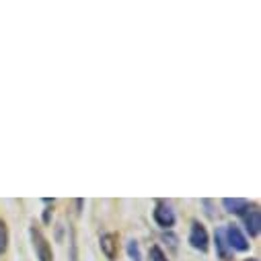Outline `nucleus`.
Instances as JSON below:
<instances>
[{
	"label": "nucleus",
	"mask_w": 261,
	"mask_h": 261,
	"mask_svg": "<svg viewBox=\"0 0 261 261\" xmlns=\"http://www.w3.org/2000/svg\"><path fill=\"white\" fill-rule=\"evenodd\" d=\"M222 232H224V241H226L228 249H234V251H241V253L249 251L251 243L247 241V237L241 232V228L237 224H228L226 228H222Z\"/></svg>",
	"instance_id": "obj_1"
},
{
	"label": "nucleus",
	"mask_w": 261,
	"mask_h": 261,
	"mask_svg": "<svg viewBox=\"0 0 261 261\" xmlns=\"http://www.w3.org/2000/svg\"><path fill=\"white\" fill-rule=\"evenodd\" d=\"M31 241H33V249H35V255L39 261H54V253H51V247L47 243V239L41 234V230L37 228H31Z\"/></svg>",
	"instance_id": "obj_2"
},
{
	"label": "nucleus",
	"mask_w": 261,
	"mask_h": 261,
	"mask_svg": "<svg viewBox=\"0 0 261 261\" xmlns=\"http://www.w3.org/2000/svg\"><path fill=\"white\" fill-rule=\"evenodd\" d=\"M189 243H191V247L193 249H198V251H208V243H210V239H208V230L200 224V222H193L191 224V230H189Z\"/></svg>",
	"instance_id": "obj_3"
},
{
	"label": "nucleus",
	"mask_w": 261,
	"mask_h": 261,
	"mask_svg": "<svg viewBox=\"0 0 261 261\" xmlns=\"http://www.w3.org/2000/svg\"><path fill=\"white\" fill-rule=\"evenodd\" d=\"M152 218H154V222L161 228H171L175 224V212H173V208L169 204H163V202L156 204V208L152 212Z\"/></svg>",
	"instance_id": "obj_4"
},
{
	"label": "nucleus",
	"mask_w": 261,
	"mask_h": 261,
	"mask_svg": "<svg viewBox=\"0 0 261 261\" xmlns=\"http://www.w3.org/2000/svg\"><path fill=\"white\" fill-rule=\"evenodd\" d=\"M245 224H247V230L249 234L257 237L261 232V212L257 208H251L247 214H245Z\"/></svg>",
	"instance_id": "obj_5"
},
{
	"label": "nucleus",
	"mask_w": 261,
	"mask_h": 261,
	"mask_svg": "<svg viewBox=\"0 0 261 261\" xmlns=\"http://www.w3.org/2000/svg\"><path fill=\"white\" fill-rule=\"evenodd\" d=\"M101 251L105 253L107 259H115V255H117V237L111 234V232L103 234L101 237Z\"/></svg>",
	"instance_id": "obj_6"
},
{
	"label": "nucleus",
	"mask_w": 261,
	"mask_h": 261,
	"mask_svg": "<svg viewBox=\"0 0 261 261\" xmlns=\"http://www.w3.org/2000/svg\"><path fill=\"white\" fill-rule=\"evenodd\" d=\"M222 204L230 214H245V210H249V202L241 198H224Z\"/></svg>",
	"instance_id": "obj_7"
},
{
	"label": "nucleus",
	"mask_w": 261,
	"mask_h": 261,
	"mask_svg": "<svg viewBox=\"0 0 261 261\" xmlns=\"http://www.w3.org/2000/svg\"><path fill=\"white\" fill-rule=\"evenodd\" d=\"M216 249H218V255H220L222 259H228V245H226V241H224L222 228L216 230Z\"/></svg>",
	"instance_id": "obj_8"
},
{
	"label": "nucleus",
	"mask_w": 261,
	"mask_h": 261,
	"mask_svg": "<svg viewBox=\"0 0 261 261\" xmlns=\"http://www.w3.org/2000/svg\"><path fill=\"white\" fill-rule=\"evenodd\" d=\"M9 247V228H7V222L0 218V255H3Z\"/></svg>",
	"instance_id": "obj_9"
},
{
	"label": "nucleus",
	"mask_w": 261,
	"mask_h": 261,
	"mask_svg": "<svg viewBox=\"0 0 261 261\" xmlns=\"http://www.w3.org/2000/svg\"><path fill=\"white\" fill-rule=\"evenodd\" d=\"M127 255L132 261H142V255H140V247L136 241H127Z\"/></svg>",
	"instance_id": "obj_10"
},
{
	"label": "nucleus",
	"mask_w": 261,
	"mask_h": 261,
	"mask_svg": "<svg viewBox=\"0 0 261 261\" xmlns=\"http://www.w3.org/2000/svg\"><path fill=\"white\" fill-rule=\"evenodd\" d=\"M150 261H169V259L163 253V249L159 245H154V247H150Z\"/></svg>",
	"instance_id": "obj_11"
},
{
	"label": "nucleus",
	"mask_w": 261,
	"mask_h": 261,
	"mask_svg": "<svg viewBox=\"0 0 261 261\" xmlns=\"http://www.w3.org/2000/svg\"><path fill=\"white\" fill-rule=\"evenodd\" d=\"M247 261H257V259H247Z\"/></svg>",
	"instance_id": "obj_12"
}]
</instances>
